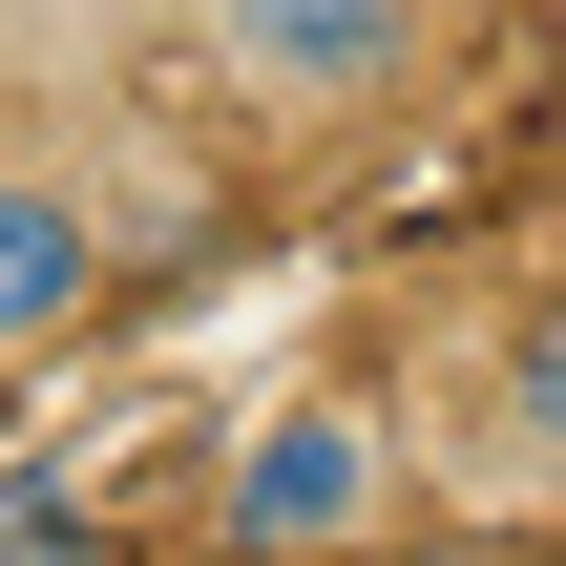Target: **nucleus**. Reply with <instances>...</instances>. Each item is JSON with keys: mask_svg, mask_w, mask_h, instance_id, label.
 Segmentation results:
<instances>
[{"mask_svg": "<svg viewBox=\"0 0 566 566\" xmlns=\"http://www.w3.org/2000/svg\"><path fill=\"white\" fill-rule=\"evenodd\" d=\"M210 63L252 105H294V126H336V105H378L420 63V0H210Z\"/></svg>", "mask_w": 566, "mask_h": 566, "instance_id": "2", "label": "nucleus"}, {"mask_svg": "<svg viewBox=\"0 0 566 566\" xmlns=\"http://www.w3.org/2000/svg\"><path fill=\"white\" fill-rule=\"evenodd\" d=\"M210 504H231V566H357V546H378V504H399V441H378V399L315 378V399H273V420L231 441Z\"/></svg>", "mask_w": 566, "mask_h": 566, "instance_id": "1", "label": "nucleus"}, {"mask_svg": "<svg viewBox=\"0 0 566 566\" xmlns=\"http://www.w3.org/2000/svg\"><path fill=\"white\" fill-rule=\"evenodd\" d=\"M483 441H504V462H483L504 504H566V294H525V315H504V378H483Z\"/></svg>", "mask_w": 566, "mask_h": 566, "instance_id": "4", "label": "nucleus"}, {"mask_svg": "<svg viewBox=\"0 0 566 566\" xmlns=\"http://www.w3.org/2000/svg\"><path fill=\"white\" fill-rule=\"evenodd\" d=\"M105 315V210L63 168H0V357H63Z\"/></svg>", "mask_w": 566, "mask_h": 566, "instance_id": "3", "label": "nucleus"}, {"mask_svg": "<svg viewBox=\"0 0 566 566\" xmlns=\"http://www.w3.org/2000/svg\"><path fill=\"white\" fill-rule=\"evenodd\" d=\"M63 546H84V483L21 462V483H0V566H63Z\"/></svg>", "mask_w": 566, "mask_h": 566, "instance_id": "5", "label": "nucleus"}]
</instances>
